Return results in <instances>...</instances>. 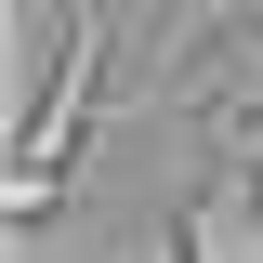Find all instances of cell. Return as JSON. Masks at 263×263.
<instances>
[{
  "mask_svg": "<svg viewBox=\"0 0 263 263\" xmlns=\"http://www.w3.org/2000/svg\"><path fill=\"white\" fill-rule=\"evenodd\" d=\"M92 119H105V0H66V66H53V92L13 119V158H0V211H13V237H53L66 158H92Z\"/></svg>",
  "mask_w": 263,
  "mask_h": 263,
  "instance_id": "6da1fadb",
  "label": "cell"
},
{
  "mask_svg": "<svg viewBox=\"0 0 263 263\" xmlns=\"http://www.w3.org/2000/svg\"><path fill=\"white\" fill-rule=\"evenodd\" d=\"M197 105H211V119H224V105H250V119H263V13H250L237 40H211V79H197Z\"/></svg>",
  "mask_w": 263,
  "mask_h": 263,
  "instance_id": "3957f363",
  "label": "cell"
},
{
  "mask_svg": "<svg viewBox=\"0 0 263 263\" xmlns=\"http://www.w3.org/2000/svg\"><path fill=\"white\" fill-rule=\"evenodd\" d=\"M171 263H263V145H224V171L171 211Z\"/></svg>",
  "mask_w": 263,
  "mask_h": 263,
  "instance_id": "7a4b0ae2",
  "label": "cell"
},
{
  "mask_svg": "<svg viewBox=\"0 0 263 263\" xmlns=\"http://www.w3.org/2000/svg\"><path fill=\"white\" fill-rule=\"evenodd\" d=\"M237 0H171V27H158V66L145 79H184V53H211V27H224Z\"/></svg>",
  "mask_w": 263,
  "mask_h": 263,
  "instance_id": "277c9868",
  "label": "cell"
}]
</instances>
